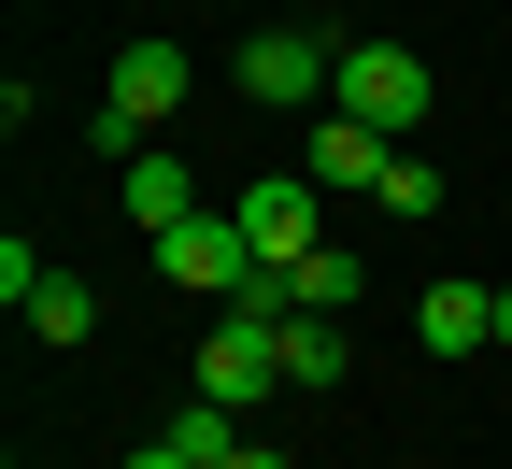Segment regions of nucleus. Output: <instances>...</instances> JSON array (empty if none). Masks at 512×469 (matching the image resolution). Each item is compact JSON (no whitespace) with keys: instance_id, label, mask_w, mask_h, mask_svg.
<instances>
[{"instance_id":"20e7f679","label":"nucleus","mask_w":512,"mask_h":469,"mask_svg":"<svg viewBox=\"0 0 512 469\" xmlns=\"http://www.w3.org/2000/svg\"><path fill=\"white\" fill-rule=\"evenodd\" d=\"M313 199H328L313 171H256V185L228 199V228L256 242V271H299V256H313Z\"/></svg>"},{"instance_id":"9b49d317","label":"nucleus","mask_w":512,"mask_h":469,"mask_svg":"<svg viewBox=\"0 0 512 469\" xmlns=\"http://www.w3.org/2000/svg\"><path fill=\"white\" fill-rule=\"evenodd\" d=\"M356 285H370V256H356V242H313L299 271H285V299H299V313H356Z\"/></svg>"},{"instance_id":"9d476101","label":"nucleus","mask_w":512,"mask_h":469,"mask_svg":"<svg viewBox=\"0 0 512 469\" xmlns=\"http://www.w3.org/2000/svg\"><path fill=\"white\" fill-rule=\"evenodd\" d=\"M157 441H171V455H185V469H228V455H242V441H256V427H242V413H228V398H200V384H185V398H171V427H157Z\"/></svg>"},{"instance_id":"dca6fc26","label":"nucleus","mask_w":512,"mask_h":469,"mask_svg":"<svg viewBox=\"0 0 512 469\" xmlns=\"http://www.w3.org/2000/svg\"><path fill=\"white\" fill-rule=\"evenodd\" d=\"M128 469H185V455H171V441H143V455H128Z\"/></svg>"},{"instance_id":"f257e3e1","label":"nucleus","mask_w":512,"mask_h":469,"mask_svg":"<svg viewBox=\"0 0 512 469\" xmlns=\"http://www.w3.org/2000/svg\"><path fill=\"white\" fill-rule=\"evenodd\" d=\"M427 57L413 43H342V72H328V114H356V128H384V143H399V128H427Z\"/></svg>"},{"instance_id":"6e6552de","label":"nucleus","mask_w":512,"mask_h":469,"mask_svg":"<svg viewBox=\"0 0 512 469\" xmlns=\"http://www.w3.org/2000/svg\"><path fill=\"white\" fill-rule=\"evenodd\" d=\"M299 171H313V185H370V199H384V171H399V143H384V128H356V114H328V128L299 143Z\"/></svg>"},{"instance_id":"39448f33","label":"nucleus","mask_w":512,"mask_h":469,"mask_svg":"<svg viewBox=\"0 0 512 469\" xmlns=\"http://www.w3.org/2000/svg\"><path fill=\"white\" fill-rule=\"evenodd\" d=\"M157 271H171V285H200V299H242V285H256V242H242L228 214H185V228L157 242Z\"/></svg>"},{"instance_id":"1a4fd4ad","label":"nucleus","mask_w":512,"mask_h":469,"mask_svg":"<svg viewBox=\"0 0 512 469\" xmlns=\"http://www.w3.org/2000/svg\"><path fill=\"white\" fill-rule=\"evenodd\" d=\"M413 342H427V356H484V342H498V299H484V285H427V299H413Z\"/></svg>"},{"instance_id":"f8f14e48","label":"nucleus","mask_w":512,"mask_h":469,"mask_svg":"<svg viewBox=\"0 0 512 469\" xmlns=\"http://www.w3.org/2000/svg\"><path fill=\"white\" fill-rule=\"evenodd\" d=\"M29 327H43V342H100V285L86 271H43L29 285Z\"/></svg>"},{"instance_id":"0eeeda50","label":"nucleus","mask_w":512,"mask_h":469,"mask_svg":"<svg viewBox=\"0 0 512 469\" xmlns=\"http://www.w3.org/2000/svg\"><path fill=\"white\" fill-rule=\"evenodd\" d=\"M100 100H114L128 128H171V100H185V43H157V29H143V43L100 72Z\"/></svg>"},{"instance_id":"4468645a","label":"nucleus","mask_w":512,"mask_h":469,"mask_svg":"<svg viewBox=\"0 0 512 469\" xmlns=\"http://www.w3.org/2000/svg\"><path fill=\"white\" fill-rule=\"evenodd\" d=\"M384 214H413V228H427V214H441V171H427V157H399V171H384Z\"/></svg>"},{"instance_id":"f3484780","label":"nucleus","mask_w":512,"mask_h":469,"mask_svg":"<svg viewBox=\"0 0 512 469\" xmlns=\"http://www.w3.org/2000/svg\"><path fill=\"white\" fill-rule=\"evenodd\" d=\"M498 356H512V285H498Z\"/></svg>"},{"instance_id":"f03ea898","label":"nucleus","mask_w":512,"mask_h":469,"mask_svg":"<svg viewBox=\"0 0 512 469\" xmlns=\"http://www.w3.org/2000/svg\"><path fill=\"white\" fill-rule=\"evenodd\" d=\"M228 72H242V100H256V114H299V100H328L342 43H328V29H256V43L228 57Z\"/></svg>"},{"instance_id":"ddd939ff","label":"nucleus","mask_w":512,"mask_h":469,"mask_svg":"<svg viewBox=\"0 0 512 469\" xmlns=\"http://www.w3.org/2000/svg\"><path fill=\"white\" fill-rule=\"evenodd\" d=\"M356 342H342V313H285V384H342Z\"/></svg>"},{"instance_id":"2eb2a0df","label":"nucleus","mask_w":512,"mask_h":469,"mask_svg":"<svg viewBox=\"0 0 512 469\" xmlns=\"http://www.w3.org/2000/svg\"><path fill=\"white\" fill-rule=\"evenodd\" d=\"M228 469H285V455H271V441H242V455H228Z\"/></svg>"},{"instance_id":"7ed1b4c3","label":"nucleus","mask_w":512,"mask_h":469,"mask_svg":"<svg viewBox=\"0 0 512 469\" xmlns=\"http://www.w3.org/2000/svg\"><path fill=\"white\" fill-rule=\"evenodd\" d=\"M271 384H285V327L228 299V313H214V342H200V398H228V413H256Z\"/></svg>"},{"instance_id":"423d86ee","label":"nucleus","mask_w":512,"mask_h":469,"mask_svg":"<svg viewBox=\"0 0 512 469\" xmlns=\"http://www.w3.org/2000/svg\"><path fill=\"white\" fill-rule=\"evenodd\" d=\"M114 185H128V228H143V242H171L185 214H214V199H200V171H185L171 143H143V157H128Z\"/></svg>"}]
</instances>
